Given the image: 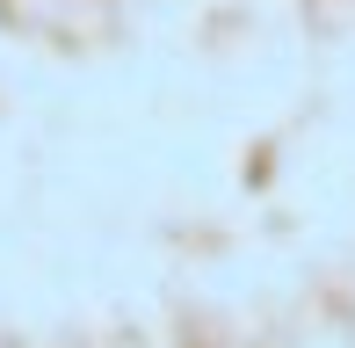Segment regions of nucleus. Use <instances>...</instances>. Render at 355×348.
I'll list each match as a JSON object with an SVG mask.
<instances>
[]
</instances>
